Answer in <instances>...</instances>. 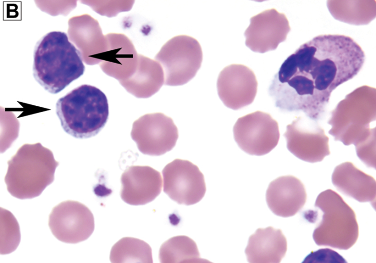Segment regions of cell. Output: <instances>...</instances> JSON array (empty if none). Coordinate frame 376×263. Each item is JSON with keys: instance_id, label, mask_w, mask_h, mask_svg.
Returning <instances> with one entry per match:
<instances>
[{"instance_id": "6da1fadb", "label": "cell", "mask_w": 376, "mask_h": 263, "mask_svg": "<svg viewBox=\"0 0 376 263\" xmlns=\"http://www.w3.org/2000/svg\"><path fill=\"white\" fill-rule=\"evenodd\" d=\"M365 59L364 51L350 36H316L285 60L269 95L281 110L302 111L317 121L326 112L332 91L355 77Z\"/></svg>"}, {"instance_id": "7a4b0ae2", "label": "cell", "mask_w": 376, "mask_h": 263, "mask_svg": "<svg viewBox=\"0 0 376 263\" xmlns=\"http://www.w3.org/2000/svg\"><path fill=\"white\" fill-rule=\"evenodd\" d=\"M33 58V77L51 93L61 91L85 71L80 51L64 32L53 31L43 36L36 44Z\"/></svg>"}, {"instance_id": "3957f363", "label": "cell", "mask_w": 376, "mask_h": 263, "mask_svg": "<svg viewBox=\"0 0 376 263\" xmlns=\"http://www.w3.org/2000/svg\"><path fill=\"white\" fill-rule=\"evenodd\" d=\"M5 182L8 192L20 199L39 196L52 183L59 162L40 143L25 144L8 161Z\"/></svg>"}, {"instance_id": "277c9868", "label": "cell", "mask_w": 376, "mask_h": 263, "mask_svg": "<svg viewBox=\"0 0 376 263\" xmlns=\"http://www.w3.org/2000/svg\"><path fill=\"white\" fill-rule=\"evenodd\" d=\"M56 112L67 133L77 138H87L105 126L109 115L108 101L100 89L83 84L58 100Z\"/></svg>"}, {"instance_id": "5b68a950", "label": "cell", "mask_w": 376, "mask_h": 263, "mask_svg": "<svg viewBox=\"0 0 376 263\" xmlns=\"http://www.w3.org/2000/svg\"><path fill=\"white\" fill-rule=\"evenodd\" d=\"M375 88L364 85L354 89L332 111L329 134L345 145L363 141L373 129L369 124L375 120Z\"/></svg>"}, {"instance_id": "8992f818", "label": "cell", "mask_w": 376, "mask_h": 263, "mask_svg": "<svg viewBox=\"0 0 376 263\" xmlns=\"http://www.w3.org/2000/svg\"><path fill=\"white\" fill-rule=\"evenodd\" d=\"M314 206L322 212L313 233L315 243L344 250L352 247L358 238L359 226L354 211L342 197L326 190L318 195Z\"/></svg>"}, {"instance_id": "52a82bcc", "label": "cell", "mask_w": 376, "mask_h": 263, "mask_svg": "<svg viewBox=\"0 0 376 263\" xmlns=\"http://www.w3.org/2000/svg\"><path fill=\"white\" fill-rule=\"evenodd\" d=\"M202 51L194 37L179 35L168 40L155 56L162 66L164 84L179 86L186 84L196 75L202 61Z\"/></svg>"}, {"instance_id": "ba28073f", "label": "cell", "mask_w": 376, "mask_h": 263, "mask_svg": "<svg viewBox=\"0 0 376 263\" xmlns=\"http://www.w3.org/2000/svg\"><path fill=\"white\" fill-rule=\"evenodd\" d=\"M234 139L245 152L255 156L267 154L278 143V124L268 113L256 111L238 119L233 127Z\"/></svg>"}, {"instance_id": "9c48e42d", "label": "cell", "mask_w": 376, "mask_h": 263, "mask_svg": "<svg viewBox=\"0 0 376 263\" xmlns=\"http://www.w3.org/2000/svg\"><path fill=\"white\" fill-rule=\"evenodd\" d=\"M130 135L140 152L158 156L174 148L178 138V131L171 118L156 112L144 115L136 120Z\"/></svg>"}, {"instance_id": "30bf717a", "label": "cell", "mask_w": 376, "mask_h": 263, "mask_svg": "<svg viewBox=\"0 0 376 263\" xmlns=\"http://www.w3.org/2000/svg\"><path fill=\"white\" fill-rule=\"evenodd\" d=\"M162 175L164 192L178 204H194L204 197V176L191 161L176 159L165 165Z\"/></svg>"}, {"instance_id": "8fae6325", "label": "cell", "mask_w": 376, "mask_h": 263, "mask_svg": "<svg viewBox=\"0 0 376 263\" xmlns=\"http://www.w3.org/2000/svg\"><path fill=\"white\" fill-rule=\"evenodd\" d=\"M48 225L59 240L77 243L88 238L95 229L94 217L83 203L73 200L63 201L55 206L49 216Z\"/></svg>"}, {"instance_id": "7c38bea8", "label": "cell", "mask_w": 376, "mask_h": 263, "mask_svg": "<svg viewBox=\"0 0 376 263\" xmlns=\"http://www.w3.org/2000/svg\"><path fill=\"white\" fill-rule=\"evenodd\" d=\"M289 151L310 163L322 161L330 155L329 138L317 121L299 117L287 126L284 134Z\"/></svg>"}, {"instance_id": "4fadbf2b", "label": "cell", "mask_w": 376, "mask_h": 263, "mask_svg": "<svg viewBox=\"0 0 376 263\" xmlns=\"http://www.w3.org/2000/svg\"><path fill=\"white\" fill-rule=\"evenodd\" d=\"M290 30L284 13L274 8L265 10L250 18V24L244 33L245 44L256 52L274 50L286 40Z\"/></svg>"}, {"instance_id": "5bb4252c", "label": "cell", "mask_w": 376, "mask_h": 263, "mask_svg": "<svg viewBox=\"0 0 376 263\" xmlns=\"http://www.w3.org/2000/svg\"><path fill=\"white\" fill-rule=\"evenodd\" d=\"M256 76L248 67L233 64L220 72L217 82L218 96L225 106L238 110L251 104L257 90Z\"/></svg>"}, {"instance_id": "9a60e30c", "label": "cell", "mask_w": 376, "mask_h": 263, "mask_svg": "<svg viewBox=\"0 0 376 263\" xmlns=\"http://www.w3.org/2000/svg\"><path fill=\"white\" fill-rule=\"evenodd\" d=\"M120 196L126 203L144 205L154 200L161 193L160 173L149 166L127 167L121 177Z\"/></svg>"}, {"instance_id": "2e32d148", "label": "cell", "mask_w": 376, "mask_h": 263, "mask_svg": "<svg viewBox=\"0 0 376 263\" xmlns=\"http://www.w3.org/2000/svg\"><path fill=\"white\" fill-rule=\"evenodd\" d=\"M267 203L276 215L289 217L304 206L307 193L304 184L292 175L283 176L271 181L266 194Z\"/></svg>"}, {"instance_id": "e0dca14e", "label": "cell", "mask_w": 376, "mask_h": 263, "mask_svg": "<svg viewBox=\"0 0 376 263\" xmlns=\"http://www.w3.org/2000/svg\"><path fill=\"white\" fill-rule=\"evenodd\" d=\"M331 178L333 185L342 194L361 202H370L375 207V180L352 162H345L336 166Z\"/></svg>"}, {"instance_id": "ac0fdd59", "label": "cell", "mask_w": 376, "mask_h": 263, "mask_svg": "<svg viewBox=\"0 0 376 263\" xmlns=\"http://www.w3.org/2000/svg\"><path fill=\"white\" fill-rule=\"evenodd\" d=\"M287 250L281 231L269 227L258 229L250 236L245 253L249 263H280Z\"/></svg>"}, {"instance_id": "d6986e66", "label": "cell", "mask_w": 376, "mask_h": 263, "mask_svg": "<svg viewBox=\"0 0 376 263\" xmlns=\"http://www.w3.org/2000/svg\"><path fill=\"white\" fill-rule=\"evenodd\" d=\"M120 83L135 97L147 98L158 91L164 84L163 70L156 60L139 54L136 71L131 77Z\"/></svg>"}, {"instance_id": "ffe728a7", "label": "cell", "mask_w": 376, "mask_h": 263, "mask_svg": "<svg viewBox=\"0 0 376 263\" xmlns=\"http://www.w3.org/2000/svg\"><path fill=\"white\" fill-rule=\"evenodd\" d=\"M327 6L335 19L351 25H367L375 17V0L327 1Z\"/></svg>"}, {"instance_id": "44dd1931", "label": "cell", "mask_w": 376, "mask_h": 263, "mask_svg": "<svg viewBox=\"0 0 376 263\" xmlns=\"http://www.w3.org/2000/svg\"><path fill=\"white\" fill-rule=\"evenodd\" d=\"M111 263H153L152 251L145 241L125 237L112 247L109 256Z\"/></svg>"}, {"instance_id": "7402d4cb", "label": "cell", "mask_w": 376, "mask_h": 263, "mask_svg": "<svg viewBox=\"0 0 376 263\" xmlns=\"http://www.w3.org/2000/svg\"><path fill=\"white\" fill-rule=\"evenodd\" d=\"M199 256L196 242L184 235L168 239L162 244L159 251L160 263H181L184 260Z\"/></svg>"}, {"instance_id": "603a6c76", "label": "cell", "mask_w": 376, "mask_h": 263, "mask_svg": "<svg viewBox=\"0 0 376 263\" xmlns=\"http://www.w3.org/2000/svg\"><path fill=\"white\" fill-rule=\"evenodd\" d=\"M20 240V230L17 220L10 212L1 208V254H7L14 251Z\"/></svg>"}, {"instance_id": "cb8c5ba5", "label": "cell", "mask_w": 376, "mask_h": 263, "mask_svg": "<svg viewBox=\"0 0 376 263\" xmlns=\"http://www.w3.org/2000/svg\"><path fill=\"white\" fill-rule=\"evenodd\" d=\"M355 147L359 159L367 167L375 168V127L365 140Z\"/></svg>"}, {"instance_id": "d4e9b609", "label": "cell", "mask_w": 376, "mask_h": 263, "mask_svg": "<svg viewBox=\"0 0 376 263\" xmlns=\"http://www.w3.org/2000/svg\"><path fill=\"white\" fill-rule=\"evenodd\" d=\"M302 263L348 262L337 252L329 248H322L311 252L304 258Z\"/></svg>"}, {"instance_id": "484cf974", "label": "cell", "mask_w": 376, "mask_h": 263, "mask_svg": "<svg viewBox=\"0 0 376 263\" xmlns=\"http://www.w3.org/2000/svg\"><path fill=\"white\" fill-rule=\"evenodd\" d=\"M181 263H213L206 259L199 257L193 258L183 260Z\"/></svg>"}]
</instances>
